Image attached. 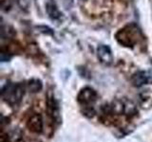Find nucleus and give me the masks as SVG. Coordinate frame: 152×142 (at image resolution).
<instances>
[{
  "instance_id": "obj_1",
  "label": "nucleus",
  "mask_w": 152,
  "mask_h": 142,
  "mask_svg": "<svg viewBox=\"0 0 152 142\" xmlns=\"http://www.w3.org/2000/svg\"><path fill=\"white\" fill-rule=\"evenodd\" d=\"M2 97L10 105H16L22 101L25 87L22 83H7L2 89Z\"/></svg>"
},
{
  "instance_id": "obj_2",
  "label": "nucleus",
  "mask_w": 152,
  "mask_h": 142,
  "mask_svg": "<svg viewBox=\"0 0 152 142\" xmlns=\"http://www.w3.org/2000/svg\"><path fill=\"white\" fill-rule=\"evenodd\" d=\"M98 95L96 91L93 88L87 86L81 89V91L79 92L77 96V101L81 105L88 106V105H91V104H93L96 101Z\"/></svg>"
},
{
  "instance_id": "obj_3",
  "label": "nucleus",
  "mask_w": 152,
  "mask_h": 142,
  "mask_svg": "<svg viewBox=\"0 0 152 142\" xmlns=\"http://www.w3.org/2000/svg\"><path fill=\"white\" fill-rule=\"evenodd\" d=\"M47 113L52 120L55 122H60V114H59V106L53 94L50 92L48 94L47 97Z\"/></svg>"
},
{
  "instance_id": "obj_4",
  "label": "nucleus",
  "mask_w": 152,
  "mask_h": 142,
  "mask_svg": "<svg viewBox=\"0 0 152 142\" xmlns=\"http://www.w3.org/2000/svg\"><path fill=\"white\" fill-rule=\"evenodd\" d=\"M116 39L121 45L125 46H131L135 44V36L133 35L130 28L127 30V28L118 31L116 34Z\"/></svg>"
},
{
  "instance_id": "obj_5",
  "label": "nucleus",
  "mask_w": 152,
  "mask_h": 142,
  "mask_svg": "<svg viewBox=\"0 0 152 142\" xmlns=\"http://www.w3.org/2000/svg\"><path fill=\"white\" fill-rule=\"evenodd\" d=\"M97 56L102 64L104 65H110L113 63V55L110 47L108 46L101 45L97 47Z\"/></svg>"
},
{
  "instance_id": "obj_6",
  "label": "nucleus",
  "mask_w": 152,
  "mask_h": 142,
  "mask_svg": "<svg viewBox=\"0 0 152 142\" xmlns=\"http://www.w3.org/2000/svg\"><path fill=\"white\" fill-rule=\"evenodd\" d=\"M43 118L39 114L32 115L27 121V127L31 133L34 134H41L43 131Z\"/></svg>"
},
{
  "instance_id": "obj_7",
  "label": "nucleus",
  "mask_w": 152,
  "mask_h": 142,
  "mask_svg": "<svg viewBox=\"0 0 152 142\" xmlns=\"http://www.w3.org/2000/svg\"><path fill=\"white\" fill-rule=\"evenodd\" d=\"M130 82L133 86L141 87L149 82V76L145 71H138V72L132 75Z\"/></svg>"
},
{
  "instance_id": "obj_8",
  "label": "nucleus",
  "mask_w": 152,
  "mask_h": 142,
  "mask_svg": "<svg viewBox=\"0 0 152 142\" xmlns=\"http://www.w3.org/2000/svg\"><path fill=\"white\" fill-rule=\"evenodd\" d=\"M46 11L48 12V15L50 16L52 20H57L62 15V13L57 8V5L54 0H47L46 2Z\"/></svg>"
},
{
  "instance_id": "obj_9",
  "label": "nucleus",
  "mask_w": 152,
  "mask_h": 142,
  "mask_svg": "<svg viewBox=\"0 0 152 142\" xmlns=\"http://www.w3.org/2000/svg\"><path fill=\"white\" fill-rule=\"evenodd\" d=\"M27 87L31 93H37L43 89V83L39 79H31L28 80Z\"/></svg>"
},
{
  "instance_id": "obj_10",
  "label": "nucleus",
  "mask_w": 152,
  "mask_h": 142,
  "mask_svg": "<svg viewBox=\"0 0 152 142\" xmlns=\"http://www.w3.org/2000/svg\"><path fill=\"white\" fill-rule=\"evenodd\" d=\"M111 113L115 114V115H122V114H125V102L122 101H119L116 99L111 104Z\"/></svg>"
},
{
  "instance_id": "obj_11",
  "label": "nucleus",
  "mask_w": 152,
  "mask_h": 142,
  "mask_svg": "<svg viewBox=\"0 0 152 142\" xmlns=\"http://www.w3.org/2000/svg\"><path fill=\"white\" fill-rule=\"evenodd\" d=\"M137 114V108L136 105L132 101H126L125 102V115L127 117L135 116Z\"/></svg>"
},
{
  "instance_id": "obj_12",
  "label": "nucleus",
  "mask_w": 152,
  "mask_h": 142,
  "mask_svg": "<svg viewBox=\"0 0 152 142\" xmlns=\"http://www.w3.org/2000/svg\"><path fill=\"white\" fill-rule=\"evenodd\" d=\"M82 113L85 117H87L88 118L93 117L95 116V111L91 105H88V106H84V110H82Z\"/></svg>"
},
{
  "instance_id": "obj_13",
  "label": "nucleus",
  "mask_w": 152,
  "mask_h": 142,
  "mask_svg": "<svg viewBox=\"0 0 152 142\" xmlns=\"http://www.w3.org/2000/svg\"><path fill=\"white\" fill-rule=\"evenodd\" d=\"M18 142H24V141H22V140H19Z\"/></svg>"
},
{
  "instance_id": "obj_14",
  "label": "nucleus",
  "mask_w": 152,
  "mask_h": 142,
  "mask_svg": "<svg viewBox=\"0 0 152 142\" xmlns=\"http://www.w3.org/2000/svg\"><path fill=\"white\" fill-rule=\"evenodd\" d=\"M82 1H85V0H82Z\"/></svg>"
}]
</instances>
